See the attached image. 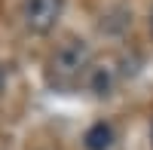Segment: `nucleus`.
Instances as JSON below:
<instances>
[{
	"instance_id": "1",
	"label": "nucleus",
	"mask_w": 153,
	"mask_h": 150,
	"mask_svg": "<svg viewBox=\"0 0 153 150\" xmlns=\"http://www.w3.org/2000/svg\"><path fill=\"white\" fill-rule=\"evenodd\" d=\"M92 49L86 40H68L61 43L46 65V80L55 89H74L86 74H92Z\"/></svg>"
},
{
	"instance_id": "2",
	"label": "nucleus",
	"mask_w": 153,
	"mask_h": 150,
	"mask_svg": "<svg viewBox=\"0 0 153 150\" xmlns=\"http://www.w3.org/2000/svg\"><path fill=\"white\" fill-rule=\"evenodd\" d=\"M65 12V0H25L22 22L34 34H49Z\"/></svg>"
},
{
	"instance_id": "3",
	"label": "nucleus",
	"mask_w": 153,
	"mask_h": 150,
	"mask_svg": "<svg viewBox=\"0 0 153 150\" xmlns=\"http://www.w3.org/2000/svg\"><path fill=\"white\" fill-rule=\"evenodd\" d=\"M83 147L86 150H110L113 147V126L110 123H95L89 126L83 135Z\"/></svg>"
},
{
	"instance_id": "4",
	"label": "nucleus",
	"mask_w": 153,
	"mask_h": 150,
	"mask_svg": "<svg viewBox=\"0 0 153 150\" xmlns=\"http://www.w3.org/2000/svg\"><path fill=\"white\" fill-rule=\"evenodd\" d=\"M92 83H95V92H98V95H107V89H110L107 71H92Z\"/></svg>"
},
{
	"instance_id": "5",
	"label": "nucleus",
	"mask_w": 153,
	"mask_h": 150,
	"mask_svg": "<svg viewBox=\"0 0 153 150\" xmlns=\"http://www.w3.org/2000/svg\"><path fill=\"white\" fill-rule=\"evenodd\" d=\"M150 31H153V12H150Z\"/></svg>"
},
{
	"instance_id": "6",
	"label": "nucleus",
	"mask_w": 153,
	"mask_h": 150,
	"mask_svg": "<svg viewBox=\"0 0 153 150\" xmlns=\"http://www.w3.org/2000/svg\"><path fill=\"white\" fill-rule=\"evenodd\" d=\"M150 138H153V132H150Z\"/></svg>"
}]
</instances>
